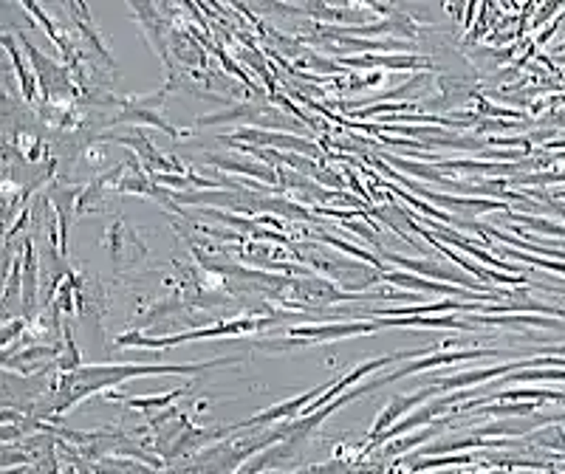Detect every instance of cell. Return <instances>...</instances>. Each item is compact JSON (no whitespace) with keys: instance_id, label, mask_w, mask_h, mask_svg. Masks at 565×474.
Returning <instances> with one entry per match:
<instances>
[{"instance_id":"obj_1","label":"cell","mask_w":565,"mask_h":474,"mask_svg":"<svg viewBox=\"0 0 565 474\" xmlns=\"http://www.w3.org/2000/svg\"><path fill=\"white\" fill-rule=\"evenodd\" d=\"M229 359H218V362H203V364H122V367H83L71 376V384H83V381H94L88 387H83L80 392H74L68 401H62L57 410H65V406L77 403L80 398H85L88 392H96V390H105L110 384H119L124 378H133V376H192V373H201L206 367H218V364H227Z\"/></svg>"},{"instance_id":"obj_2","label":"cell","mask_w":565,"mask_h":474,"mask_svg":"<svg viewBox=\"0 0 565 474\" xmlns=\"http://www.w3.org/2000/svg\"><path fill=\"white\" fill-rule=\"evenodd\" d=\"M266 322L271 319H238V322H227V325H215V327H206V330H189V333H176V336H167V339H145L138 333H127L122 339H116L119 348H150V350H159V348H173V345H181V342H189V339H212V336H238V333H246V330H255V327H263Z\"/></svg>"},{"instance_id":"obj_3","label":"cell","mask_w":565,"mask_h":474,"mask_svg":"<svg viewBox=\"0 0 565 474\" xmlns=\"http://www.w3.org/2000/svg\"><path fill=\"white\" fill-rule=\"evenodd\" d=\"M379 327V322H339V325H300L292 327V336H300L306 345L314 342H334V339H348L357 333H373Z\"/></svg>"},{"instance_id":"obj_4","label":"cell","mask_w":565,"mask_h":474,"mask_svg":"<svg viewBox=\"0 0 565 474\" xmlns=\"http://www.w3.org/2000/svg\"><path fill=\"white\" fill-rule=\"evenodd\" d=\"M385 280L401 286V288H410V291H430V294H452V297H464V299H498V294H472L469 288L464 286H447V283H436V280H424V277H415V274H404V271H385L382 274Z\"/></svg>"},{"instance_id":"obj_5","label":"cell","mask_w":565,"mask_h":474,"mask_svg":"<svg viewBox=\"0 0 565 474\" xmlns=\"http://www.w3.org/2000/svg\"><path fill=\"white\" fill-rule=\"evenodd\" d=\"M235 142H252V145H277V147H292V150H300L306 156H317V147L297 139V135H289V133H266V130H257V127H241L232 133Z\"/></svg>"},{"instance_id":"obj_6","label":"cell","mask_w":565,"mask_h":474,"mask_svg":"<svg viewBox=\"0 0 565 474\" xmlns=\"http://www.w3.org/2000/svg\"><path fill=\"white\" fill-rule=\"evenodd\" d=\"M325 390H328V387L308 390V392H303L300 398L286 401V403H277V406H271V410H266V413H260V415H255V418H246V421H243V424H238V427H260V424H269V421H282V418H292V415H297V413L303 410V406H308L314 398H320Z\"/></svg>"},{"instance_id":"obj_7","label":"cell","mask_w":565,"mask_h":474,"mask_svg":"<svg viewBox=\"0 0 565 474\" xmlns=\"http://www.w3.org/2000/svg\"><path fill=\"white\" fill-rule=\"evenodd\" d=\"M339 62L345 65H362V68H376V65H385V68H396V71H410V68H421L427 65L424 57H415V54H362V57H339Z\"/></svg>"},{"instance_id":"obj_8","label":"cell","mask_w":565,"mask_h":474,"mask_svg":"<svg viewBox=\"0 0 565 474\" xmlns=\"http://www.w3.org/2000/svg\"><path fill=\"white\" fill-rule=\"evenodd\" d=\"M433 395V390L427 387V390H418V392H413V395H396L393 401H390V406L387 410L376 418V424H373V429H371V438H376V435H382L399 415H404V413H410V410H415V403H421V401H427Z\"/></svg>"},{"instance_id":"obj_9","label":"cell","mask_w":565,"mask_h":474,"mask_svg":"<svg viewBox=\"0 0 565 474\" xmlns=\"http://www.w3.org/2000/svg\"><path fill=\"white\" fill-rule=\"evenodd\" d=\"M116 121H145V124H153V127H159V130H164L167 135H173V139H178V130L176 127H170L159 113H153V110H145V108H133L130 102H127V110L122 113V116H116Z\"/></svg>"},{"instance_id":"obj_10","label":"cell","mask_w":565,"mask_h":474,"mask_svg":"<svg viewBox=\"0 0 565 474\" xmlns=\"http://www.w3.org/2000/svg\"><path fill=\"white\" fill-rule=\"evenodd\" d=\"M342 45L348 48H357V51H376V54H387V51H410L407 43L401 40H353V37H339Z\"/></svg>"},{"instance_id":"obj_11","label":"cell","mask_w":565,"mask_h":474,"mask_svg":"<svg viewBox=\"0 0 565 474\" xmlns=\"http://www.w3.org/2000/svg\"><path fill=\"white\" fill-rule=\"evenodd\" d=\"M320 240L322 243H328V246H334V249H339V251H345V254H350V257H357V260H362V262H368V265H373L376 271H390V268H385L382 265V260L376 257V254H371V251H365V249H357V246H350V243H345V240H339V237H334V235H320Z\"/></svg>"},{"instance_id":"obj_12","label":"cell","mask_w":565,"mask_h":474,"mask_svg":"<svg viewBox=\"0 0 565 474\" xmlns=\"http://www.w3.org/2000/svg\"><path fill=\"white\" fill-rule=\"evenodd\" d=\"M3 45L9 48V54H12V62H15V71H17V80H20V88H23V96L31 102L34 99V80H31V74L26 71V62L20 59V51H17V45H15V40L9 37V34H3Z\"/></svg>"},{"instance_id":"obj_13","label":"cell","mask_w":565,"mask_h":474,"mask_svg":"<svg viewBox=\"0 0 565 474\" xmlns=\"http://www.w3.org/2000/svg\"><path fill=\"white\" fill-rule=\"evenodd\" d=\"M209 164H218L229 172H241V175H257V178H266V181H277L274 178V170H266V167H255V164H238V161H221L218 156H203Z\"/></svg>"},{"instance_id":"obj_14","label":"cell","mask_w":565,"mask_h":474,"mask_svg":"<svg viewBox=\"0 0 565 474\" xmlns=\"http://www.w3.org/2000/svg\"><path fill=\"white\" fill-rule=\"evenodd\" d=\"M520 398H548V401H565V392H551V390H506L492 395L489 401H520Z\"/></svg>"},{"instance_id":"obj_15","label":"cell","mask_w":565,"mask_h":474,"mask_svg":"<svg viewBox=\"0 0 565 474\" xmlns=\"http://www.w3.org/2000/svg\"><path fill=\"white\" fill-rule=\"evenodd\" d=\"M387 161H393L396 167H401V170H407V172H413V175H418V178H427V181H436V184H450L438 170H433V167H421V164H410V161H404V158H396V156H385Z\"/></svg>"},{"instance_id":"obj_16","label":"cell","mask_w":565,"mask_h":474,"mask_svg":"<svg viewBox=\"0 0 565 474\" xmlns=\"http://www.w3.org/2000/svg\"><path fill=\"white\" fill-rule=\"evenodd\" d=\"M540 378H545V381H565V370H526V373L517 370L506 381L515 384V381H540Z\"/></svg>"},{"instance_id":"obj_17","label":"cell","mask_w":565,"mask_h":474,"mask_svg":"<svg viewBox=\"0 0 565 474\" xmlns=\"http://www.w3.org/2000/svg\"><path fill=\"white\" fill-rule=\"evenodd\" d=\"M26 297H23V305H26V311H31L34 308V294H37V283H34V249H31V243H26Z\"/></svg>"},{"instance_id":"obj_18","label":"cell","mask_w":565,"mask_h":474,"mask_svg":"<svg viewBox=\"0 0 565 474\" xmlns=\"http://www.w3.org/2000/svg\"><path fill=\"white\" fill-rule=\"evenodd\" d=\"M184 390H173V392H167V395H148V398H127V403L130 406H167L170 401H176L178 395H181Z\"/></svg>"},{"instance_id":"obj_19","label":"cell","mask_w":565,"mask_h":474,"mask_svg":"<svg viewBox=\"0 0 565 474\" xmlns=\"http://www.w3.org/2000/svg\"><path fill=\"white\" fill-rule=\"evenodd\" d=\"M438 429H421L418 435H410V438H404V440H399V443H393L390 449H387V454H396V452H404V449H413V446H418V443H424V440H427L430 435H436Z\"/></svg>"},{"instance_id":"obj_20","label":"cell","mask_w":565,"mask_h":474,"mask_svg":"<svg viewBox=\"0 0 565 474\" xmlns=\"http://www.w3.org/2000/svg\"><path fill=\"white\" fill-rule=\"evenodd\" d=\"M486 413L492 415H531L534 406L531 403H509V406H486Z\"/></svg>"},{"instance_id":"obj_21","label":"cell","mask_w":565,"mask_h":474,"mask_svg":"<svg viewBox=\"0 0 565 474\" xmlns=\"http://www.w3.org/2000/svg\"><path fill=\"white\" fill-rule=\"evenodd\" d=\"M520 223H531L534 229H540V232H545V235H565V226H557V223H551V221H543V218H520V215H515Z\"/></svg>"},{"instance_id":"obj_22","label":"cell","mask_w":565,"mask_h":474,"mask_svg":"<svg viewBox=\"0 0 565 474\" xmlns=\"http://www.w3.org/2000/svg\"><path fill=\"white\" fill-rule=\"evenodd\" d=\"M20 274H23V271H20V260H15V262H12V271H9V277H6V291H3V299H9V297L15 294V288L20 286Z\"/></svg>"},{"instance_id":"obj_23","label":"cell","mask_w":565,"mask_h":474,"mask_svg":"<svg viewBox=\"0 0 565 474\" xmlns=\"http://www.w3.org/2000/svg\"><path fill=\"white\" fill-rule=\"evenodd\" d=\"M469 457H441V460H427V463H421V466H415V471H421V468H430V466H450V463H466Z\"/></svg>"}]
</instances>
